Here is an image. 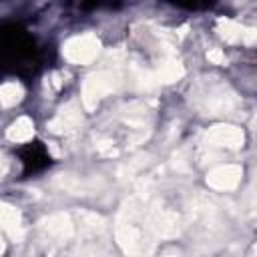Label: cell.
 Masks as SVG:
<instances>
[{
    "label": "cell",
    "instance_id": "obj_1",
    "mask_svg": "<svg viewBox=\"0 0 257 257\" xmlns=\"http://www.w3.org/2000/svg\"><path fill=\"white\" fill-rule=\"evenodd\" d=\"M4 58L6 66H10L22 78L34 76L42 62L36 40L20 26L4 28Z\"/></svg>",
    "mask_w": 257,
    "mask_h": 257
},
{
    "label": "cell",
    "instance_id": "obj_2",
    "mask_svg": "<svg viewBox=\"0 0 257 257\" xmlns=\"http://www.w3.org/2000/svg\"><path fill=\"white\" fill-rule=\"evenodd\" d=\"M18 159H20L24 175L42 173L50 165V155H48L46 147L38 141H32V143H26L24 147H20L18 149Z\"/></svg>",
    "mask_w": 257,
    "mask_h": 257
}]
</instances>
